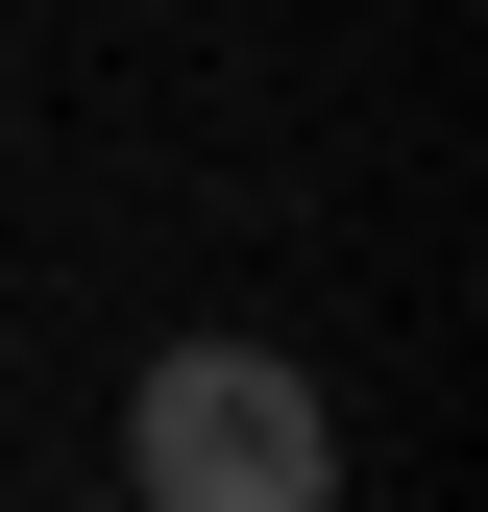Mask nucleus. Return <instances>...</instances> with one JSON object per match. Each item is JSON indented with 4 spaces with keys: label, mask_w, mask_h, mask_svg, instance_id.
<instances>
[{
    "label": "nucleus",
    "mask_w": 488,
    "mask_h": 512,
    "mask_svg": "<svg viewBox=\"0 0 488 512\" xmlns=\"http://www.w3.org/2000/svg\"><path fill=\"white\" fill-rule=\"evenodd\" d=\"M98 512H122V488H98Z\"/></svg>",
    "instance_id": "nucleus-2"
},
{
    "label": "nucleus",
    "mask_w": 488,
    "mask_h": 512,
    "mask_svg": "<svg viewBox=\"0 0 488 512\" xmlns=\"http://www.w3.org/2000/svg\"><path fill=\"white\" fill-rule=\"evenodd\" d=\"M122 512H342V415L293 342H147L122 391Z\"/></svg>",
    "instance_id": "nucleus-1"
}]
</instances>
